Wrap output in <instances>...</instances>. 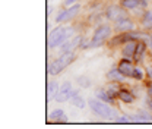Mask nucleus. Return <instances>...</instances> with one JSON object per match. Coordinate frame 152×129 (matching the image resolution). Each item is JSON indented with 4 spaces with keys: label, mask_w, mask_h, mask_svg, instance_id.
I'll list each match as a JSON object with an SVG mask.
<instances>
[{
    "label": "nucleus",
    "mask_w": 152,
    "mask_h": 129,
    "mask_svg": "<svg viewBox=\"0 0 152 129\" xmlns=\"http://www.w3.org/2000/svg\"><path fill=\"white\" fill-rule=\"evenodd\" d=\"M76 84H77V87H80V88H89V87L92 85V81H91V78H89L88 75H79V76L76 78Z\"/></svg>",
    "instance_id": "21"
},
{
    "label": "nucleus",
    "mask_w": 152,
    "mask_h": 129,
    "mask_svg": "<svg viewBox=\"0 0 152 129\" xmlns=\"http://www.w3.org/2000/svg\"><path fill=\"white\" fill-rule=\"evenodd\" d=\"M121 87H123V84L115 82V81H108V82L104 85L105 91L108 92L113 98H115V100H117V95H118V92H120V90H121Z\"/></svg>",
    "instance_id": "19"
},
{
    "label": "nucleus",
    "mask_w": 152,
    "mask_h": 129,
    "mask_svg": "<svg viewBox=\"0 0 152 129\" xmlns=\"http://www.w3.org/2000/svg\"><path fill=\"white\" fill-rule=\"evenodd\" d=\"M117 100L120 103H123V104H132L136 100V95L133 94L132 90H129L126 87H121V90H120L118 95H117Z\"/></svg>",
    "instance_id": "14"
},
{
    "label": "nucleus",
    "mask_w": 152,
    "mask_h": 129,
    "mask_svg": "<svg viewBox=\"0 0 152 129\" xmlns=\"http://www.w3.org/2000/svg\"><path fill=\"white\" fill-rule=\"evenodd\" d=\"M129 15V12L120 4V3H113V4H108L107 7H105V10H104V18L107 19L108 22H117L118 19L124 18V16H127Z\"/></svg>",
    "instance_id": "5"
},
{
    "label": "nucleus",
    "mask_w": 152,
    "mask_h": 129,
    "mask_svg": "<svg viewBox=\"0 0 152 129\" xmlns=\"http://www.w3.org/2000/svg\"><path fill=\"white\" fill-rule=\"evenodd\" d=\"M134 66H136V63L133 62L132 59H126V57H121V59L118 60V63H117L118 71L124 75V76H127V78H132Z\"/></svg>",
    "instance_id": "9"
},
{
    "label": "nucleus",
    "mask_w": 152,
    "mask_h": 129,
    "mask_svg": "<svg viewBox=\"0 0 152 129\" xmlns=\"http://www.w3.org/2000/svg\"><path fill=\"white\" fill-rule=\"evenodd\" d=\"M115 123H133L132 114H126V113H120L118 117L115 119Z\"/></svg>",
    "instance_id": "24"
},
{
    "label": "nucleus",
    "mask_w": 152,
    "mask_h": 129,
    "mask_svg": "<svg viewBox=\"0 0 152 129\" xmlns=\"http://www.w3.org/2000/svg\"><path fill=\"white\" fill-rule=\"evenodd\" d=\"M88 107H89V110L92 111L96 117H101V119H105V120H113V122H115V119L120 114L118 110L115 109V106L111 107V104H108L105 101H101L96 97L88 100Z\"/></svg>",
    "instance_id": "1"
},
{
    "label": "nucleus",
    "mask_w": 152,
    "mask_h": 129,
    "mask_svg": "<svg viewBox=\"0 0 152 129\" xmlns=\"http://www.w3.org/2000/svg\"><path fill=\"white\" fill-rule=\"evenodd\" d=\"M148 44L145 40H137V46H136V50H134V56H133V62L136 65H140L142 60L145 59L146 52H148Z\"/></svg>",
    "instance_id": "11"
},
{
    "label": "nucleus",
    "mask_w": 152,
    "mask_h": 129,
    "mask_svg": "<svg viewBox=\"0 0 152 129\" xmlns=\"http://www.w3.org/2000/svg\"><path fill=\"white\" fill-rule=\"evenodd\" d=\"M80 9H82L80 3H76L73 6H69V7H63V9L57 13L56 24H67V22L73 21V19L80 13Z\"/></svg>",
    "instance_id": "6"
},
{
    "label": "nucleus",
    "mask_w": 152,
    "mask_h": 129,
    "mask_svg": "<svg viewBox=\"0 0 152 129\" xmlns=\"http://www.w3.org/2000/svg\"><path fill=\"white\" fill-rule=\"evenodd\" d=\"M70 103H72V106H73V107H77V109H80V110H83V109L86 107V104H88V101H86L80 94H79L77 90H73V91H72Z\"/></svg>",
    "instance_id": "17"
},
{
    "label": "nucleus",
    "mask_w": 152,
    "mask_h": 129,
    "mask_svg": "<svg viewBox=\"0 0 152 129\" xmlns=\"http://www.w3.org/2000/svg\"><path fill=\"white\" fill-rule=\"evenodd\" d=\"M66 41H67V38H66V27L64 25H57L50 31L47 44H48V49H56V47H60Z\"/></svg>",
    "instance_id": "4"
},
{
    "label": "nucleus",
    "mask_w": 152,
    "mask_h": 129,
    "mask_svg": "<svg viewBox=\"0 0 152 129\" xmlns=\"http://www.w3.org/2000/svg\"><path fill=\"white\" fill-rule=\"evenodd\" d=\"M146 78V72H145V68H140V65H136L134 66V71L132 74V79L134 81H143Z\"/></svg>",
    "instance_id": "22"
},
{
    "label": "nucleus",
    "mask_w": 152,
    "mask_h": 129,
    "mask_svg": "<svg viewBox=\"0 0 152 129\" xmlns=\"http://www.w3.org/2000/svg\"><path fill=\"white\" fill-rule=\"evenodd\" d=\"M105 78H107V81H115V82H120V84H124L126 79H127V76H124V75L121 74L117 66L110 68L107 71V74H105Z\"/></svg>",
    "instance_id": "15"
},
{
    "label": "nucleus",
    "mask_w": 152,
    "mask_h": 129,
    "mask_svg": "<svg viewBox=\"0 0 152 129\" xmlns=\"http://www.w3.org/2000/svg\"><path fill=\"white\" fill-rule=\"evenodd\" d=\"M76 60V52L70 53H60L56 59H53L47 66V74L50 76H57L60 72H63L66 68H69Z\"/></svg>",
    "instance_id": "2"
},
{
    "label": "nucleus",
    "mask_w": 152,
    "mask_h": 129,
    "mask_svg": "<svg viewBox=\"0 0 152 129\" xmlns=\"http://www.w3.org/2000/svg\"><path fill=\"white\" fill-rule=\"evenodd\" d=\"M94 95L98 98V100H101V101H105V103H108V104H111L114 106L115 104V98H113L108 92L105 91V88L104 87H101V88H96L94 91Z\"/></svg>",
    "instance_id": "18"
},
{
    "label": "nucleus",
    "mask_w": 152,
    "mask_h": 129,
    "mask_svg": "<svg viewBox=\"0 0 152 129\" xmlns=\"http://www.w3.org/2000/svg\"><path fill=\"white\" fill-rule=\"evenodd\" d=\"M146 44H148L149 50H152V32H149V37H148V41H146Z\"/></svg>",
    "instance_id": "29"
},
{
    "label": "nucleus",
    "mask_w": 152,
    "mask_h": 129,
    "mask_svg": "<svg viewBox=\"0 0 152 129\" xmlns=\"http://www.w3.org/2000/svg\"><path fill=\"white\" fill-rule=\"evenodd\" d=\"M145 1H148V3H151V1H152V0H145Z\"/></svg>",
    "instance_id": "30"
},
{
    "label": "nucleus",
    "mask_w": 152,
    "mask_h": 129,
    "mask_svg": "<svg viewBox=\"0 0 152 129\" xmlns=\"http://www.w3.org/2000/svg\"><path fill=\"white\" fill-rule=\"evenodd\" d=\"M145 106H146V109H148L149 111H152V98L151 97H148V95L145 97Z\"/></svg>",
    "instance_id": "27"
},
{
    "label": "nucleus",
    "mask_w": 152,
    "mask_h": 129,
    "mask_svg": "<svg viewBox=\"0 0 152 129\" xmlns=\"http://www.w3.org/2000/svg\"><path fill=\"white\" fill-rule=\"evenodd\" d=\"M139 24V28L143 29V31H148V32H152V9H146L142 15V18L137 21Z\"/></svg>",
    "instance_id": "12"
},
{
    "label": "nucleus",
    "mask_w": 152,
    "mask_h": 129,
    "mask_svg": "<svg viewBox=\"0 0 152 129\" xmlns=\"http://www.w3.org/2000/svg\"><path fill=\"white\" fill-rule=\"evenodd\" d=\"M58 90H60V84L57 82V81H48L47 82V98L48 100H54V97H56V94L58 92Z\"/></svg>",
    "instance_id": "20"
},
{
    "label": "nucleus",
    "mask_w": 152,
    "mask_h": 129,
    "mask_svg": "<svg viewBox=\"0 0 152 129\" xmlns=\"http://www.w3.org/2000/svg\"><path fill=\"white\" fill-rule=\"evenodd\" d=\"M114 35V28L110 24H99L96 25L91 37V49L102 47L108 43V40Z\"/></svg>",
    "instance_id": "3"
},
{
    "label": "nucleus",
    "mask_w": 152,
    "mask_h": 129,
    "mask_svg": "<svg viewBox=\"0 0 152 129\" xmlns=\"http://www.w3.org/2000/svg\"><path fill=\"white\" fill-rule=\"evenodd\" d=\"M77 1H80V0H64V3H63V7H69V6H73V4H76Z\"/></svg>",
    "instance_id": "28"
},
{
    "label": "nucleus",
    "mask_w": 152,
    "mask_h": 129,
    "mask_svg": "<svg viewBox=\"0 0 152 129\" xmlns=\"http://www.w3.org/2000/svg\"><path fill=\"white\" fill-rule=\"evenodd\" d=\"M136 113L142 117L143 123H145V122H149V123H151L152 122V111H149L148 109H137Z\"/></svg>",
    "instance_id": "23"
},
{
    "label": "nucleus",
    "mask_w": 152,
    "mask_h": 129,
    "mask_svg": "<svg viewBox=\"0 0 152 129\" xmlns=\"http://www.w3.org/2000/svg\"><path fill=\"white\" fill-rule=\"evenodd\" d=\"M118 3L127 10V12H130L133 9H136V7H143V9H148V1H145V0H118Z\"/></svg>",
    "instance_id": "13"
},
{
    "label": "nucleus",
    "mask_w": 152,
    "mask_h": 129,
    "mask_svg": "<svg viewBox=\"0 0 152 129\" xmlns=\"http://www.w3.org/2000/svg\"><path fill=\"white\" fill-rule=\"evenodd\" d=\"M137 46V40H126L121 46H120V52H121V57L126 59H132L134 56V50Z\"/></svg>",
    "instance_id": "10"
},
{
    "label": "nucleus",
    "mask_w": 152,
    "mask_h": 129,
    "mask_svg": "<svg viewBox=\"0 0 152 129\" xmlns=\"http://www.w3.org/2000/svg\"><path fill=\"white\" fill-rule=\"evenodd\" d=\"M48 122L53 123H66L67 122V116L63 109H54L53 111L48 113Z\"/></svg>",
    "instance_id": "16"
},
{
    "label": "nucleus",
    "mask_w": 152,
    "mask_h": 129,
    "mask_svg": "<svg viewBox=\"0 0 152 129\" xmlns=\"http://www.w3.org/2000/svg\"><path fill=\"white\" fill-rule=\"evenodd\" d=\"M72 91H73V87H72V82L70 81H66L60 85V90L54 97V101L56 103H67L70 101V97H72Z\"/></svg>",
    "instance_id": "8"
},
{
    "label": "nucleus",
    "mask_w": 152,
    "mask_h": 129,
    "mask_svg": "<svg viewBox=\"0 0 152 129\" xmlns=\"http://www.w3.org/2000/svg\"><path fill=\"white\" fill-rule=\"evenodd\" d=\"M145 72H146V78H148V81H151L152 82V63H149V65H146V66H145Z\"/></svg>",
    "instance_id": "25"
},
{
    "label": "nucleus",
    "mask_w": 152,
    "mask_h": 129,
    "mask_svg": "<svg viewBox=\"0 0 152 129\" xmlns=\"http://www.w3.org/2000/svg\"><path fill=\"white\" fill-rule=\"evenodd\" d=\"M145 90H146V95L152 98V82L151 81H148V84L145 85Z\"/></svg>",
    "instance_id": "26"
},
{
    "label": "nucleus",
    "mask_w": 152,
    "mask_h": 129,
    "mask_svg": "<svg viewBox=\"0 0 152 129\" xmlns=\"http://www.w3.org/2000/svg\"><path fill=\"white\" fill-rule=\"evenodd\" d=\"M136 24H137V21H136L134 18H132L130 15H127V16L118 19L117 22H114L113 24L114 32H115V34L130 32V31H133V29H137V28H136Z\"/></svg>",
    "instance_id": "7"
},
{
    "label": "nucleus",
    "mask_w": 152,
    "mask_h": 129,
    "mask_svg": "<svg viewBox=\"0 0 152 129\" xmlns=\"http://www.w3.org/2000/svg\"><path fill=\"white\" fill-rule=\"evenodd\" d=\"M80 1H82V0H80Z\"/></svg>",
    "instance_id": "31"
}]
</instances>
